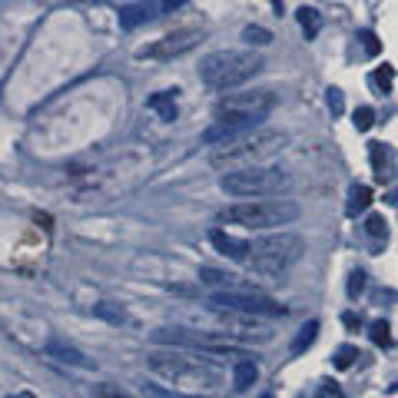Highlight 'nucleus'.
Wrapping results in <instances>:
<instances>
[{
	"mask_svg": "<svg viewBox=\"0 0 398 398\" xmlns=\"http://www.w3.org/2000/svg\"><path fill=\"white\" fill-rule=\"evenodd\" d=\"M146 369L156 379L169 382V385H186V389H216L219 385V372L209 362L189 355V349H156L146 355Z\"/></svg>",
	"mask_w": 398,
	"mask_h": 398,
	"instance_id": "f257e3e1",
	"label": "nucleus"
},
{
	"mask_svg": "<svg viewBox=\"0 0 398 398\" xmlns=\"http://www.w3.org/2000/svg\"><path fill=\"white\" fill-rule=\"evenodd\" d=\"M272 7H276V10H282V0H272Z\"/></svg>",
	"mask_w": 398,
	"mask_h": 398,
	"instance_id": "e433bc0d",
	"label": "nucleus"
},
{
	"mask_svg": "<svg viewBox=\"0 0 398 398\" xmlns=\"http://www.w3.org/2000/svg\"><path fill=\"white\" fill-rule=\"evenodd\" d=\"M342 322H345V325H349V329H355V325H359V319H355V315H352V312H349V315H345V319H342Z\"/></svg>",
	"mask_w": 398,
	"mask_h": 398,
	"instance_id": "c9c22d12",
	"label": "nucleus"
},
{
	"mask_svg": "<svg viewBox=\"0 0 398 398\" xmlns=\"http://www.w3.org/2000/svg\"><path fill=\"white\" fill-rule=\"evenodd\" d=\"M319 398H342L339 389H332V385H322L319 389Z\"/></svg>",
	"mask_w": 398,
	"mask_h": 398,
	"instance_id": "473e14b6",
	"label": "nucleus"
},
{
	"mask_svg": "<svg viewBox=\"0 0 398 398\" xmlns=\"http://www.w3.org/2000/svg\"><path fill=\"white\" fill-rule=\"evenodd\" d=\"M375 302H395V292H392V289H379V292H375Z\"/></svg>",
	"mask_w": 398,
	"mask_h": 398,
	"instance_id": "72a5a7b5",
	"label": "nucleus"
},
{
	"mask_svg": "<svg viewBox=\"0 0 398 398\" xmlns=\"http://www.w3.org/2000/svg\"><path fill=\"white\" fill-rule=\"evenodd\" d=\"M146 107L153 110V113H156L159 120H166V123H173V120H176V113H179V107H176V97H173V90H163V93H153Z\"/></svg>",
	"mask_w": 398,
	"mask_h": 398,
	"instance_id": "dca6fc26",
	"label": "nucleus"
},
{
	"mask_svg": "<svg viewBox=\"0 0 398 398\" xmlns=\"http://www.w3.org/2000/svg\"><path fill=\"white\" fill-rule=\"evenodd\" d=\"M266 117H249V113H216V120L199 133V143L203 146H223L229 140H239V136L259 130Z\"/></svg>",
	"mask_w": 398,
	"mask_h": 398,
	"instance_id": "1a4fd4ad",
	"label": "nucleus"
},
{
	"mask_svg": "<svg viewBox=\"0 0 398 398\" xmlns=\"http://www.w3.org/2000/svg\"><path fill=\"white\" fill-rule=\"evenodd\" d=\"M392 83H395V70H392L389 63H385V67H379L375 73H372V87H379L382 93H389Z\"/></svg>",
	"mask_w": 398,
	"mask_h": 398,
	"instance_id": "b1692460",
	"label": "nucleus"
},
{
	"mask_svg": "<svg viewBox=\"0 0 398 398\" xmlns=\"http://www.w3.org/2000/svg\"><path fill=\"white\" fill-rule=\"evenodd\" d=\"M47 355L50 359L63 362V365H77V369H93V362L83 355V352H77L73 345H67V342H50L47 345Z\"/></svg>",
	"mask_w": 398,
	"mask_h": 398,
	"instance_id": "4468645a",
	"label": "nucleus"
},
{
	"mask_svg": "<svg viewBox=\"0 0 398 398\" xmlns=\"http://www.w3.org/2000/svg\"><path fill=\"white\" fill-rule=\"evenodd\" d=\"M226 196L236 199H269V196H282L292 189V176L282 166H246V169H233L223 173L219 179Z\"/></svg>",
	"mask_w": 398,
	"mask_h": 398,
	"instance_id": "39448f33",
	"label": "nucleus"
},
{
	"mask_svg": "<svg viewBox=\"0 0 398 398\" xmlns=\"http://www.w3.org/2000/svg\"><path fill=\"white\" fill-rule=\"evenodd\" d=\"M369 335H372V342L379 345V349H389L392 345V329H389V322L385 319H375L369 325Z\"/></svg>",
	"mask_w": 398,
	"mask_h": 398,
	"instance_id": "5701e85b",
	"label": "nucleus"
},
{
	"mask_svg": "<svg viewBox=\"0 0 398 398\" xmlns=\"http://www.w3.org/2000/svg\"><path fill=\"white\" fill-rule=\"evenodd\" d=\"M243 40L249 43V47H269V43H272V33L266 27H259V23H249V27L243 30Z\"/></svg>",
	"mask_w": 398,
	"mask_h": 398,
	"instance_id": "4be33fe9",
	"label": "nucleus"
},
{
	"mask_svg": "<svg viewBox=\"0 0 398 398\" xmlns=\"http://www.w3.org/2000/svg\"><path fill=\"white\" fill-rule=\"evenodd\" d=\"M355 359H359V349H355V345H342V349L335 352V369H352Z\"/></svg>",
	"mask_w": 398,
	"mask_h": 398,
	"instance_id": "c85d7f7f",
	"label": "nucleus"
},
{
	"mask_svg": "<svg viewBox=\"0 0 398 398\" xmlns=\"http://www.w3.org/2000/svg\"><path fill=\"white\" fill-rule=\"evenodd\" d=\"M219 223L246 226V229H279L299 219V206L289 199H236L216 213Z\"/></svg>",
	"mask_w": 398,
	"mask_h": 398,
	"instance_id": "20e7f679",
	"label": "nucleus"
},
{
	"mask_svg": "<svg viewBox=\"0 0 398 398\" xmlns=\"http://www.w3.org/2000/svg\"><path fill=\"white\" fill-rule=\"evenodd\" d=\"M143 395L146 398H206V395H186V392H176V389H163V385H143Z\"/></svg>",
	"mask_w": 398,
	"mask_h": 398,
	"instance_id": "393cba45",
	"label": "nucleus"
},
{
	"mask_svg": "<svg viewBox=\"0 0 398 398\" xmlns=\"http://www.w3.org/2000/svg\"><path fill=\"white\" fill-rule=\"evenodd\" d=\"M299 27H302V33H305V40H315V37H319V30H322V17H319V10H312V7H299Z\"/></svg>",
	"mask_w": 398,
	"mask_h": 398,
	"instance_id": "6ab92c4d",
	"label": "nucleus"
},
{
	"mask_svg": "<svg viewBox=\"0 0 398 398\" xmlns=\"http://www.w3.org/2000/svg\"><path fill=\"white\" fill-rule=\"evenodd\" d=\"M352 123H355V130H359V133H369V130L375 127V110H372V107H359V110H355V117H352Z\"/></svg>",
	"mask_w": 398,
	"mask_h": 398,
	"instance_id": "a878e982",
	"label": "nucleus"
},
{
	"mask_svg": "<svg viewBox=\"0 0 398 398\" xmlns=\"http://www.w3.org/2000/svg\"><path fill=\"white\" fill-rule=\"evenodd\" d=\"M315 335H319V322H315V319L305 322V325L299 329V335H295V342H292V355H302L305 349H312Z\"/></svg>",
	"mask_w": 398,
	"mask_h": 398,
	"instance_id": "aec40b11",
	"label": "nucleus"
},
{
	"mask_svg": "<svg viewBox=\"0 0 398 398\" xmlns=\"http://www.w3.org/2000/svg\"><path fill=\"white\" fill-rule=\"evenodd\" d=\"M216 315V322L223 325V335L233 342H256V345H266L272 342V325L269 319H259V315H246V312H233V309H209Z\"/></svg>",
	"mask_w": 398,
	"mask_h": 398,
	"instance_id": "0eeeda50",
	"label": "nucleus"
},
{
	"mask_svg": "<svg viewBox=\"0 0 398 398\" xmlns=\"http://www.w3.org/2000/svg\"><path fill=\"white\" fill-rule=\"evenodd\" d=\"M369 206H372V189L365 183H352L349 203H345V213H349V216H359V213H365Z\"/></svg>",
	"mask_w": 398,
	"mask_h": 398,
	"instance_id": "f3484780",
	"label": "nucleus"
},
{
	"mask_svg": "<svg viewBox=\"0 0 398 398\" xmlns=\"http://www.w3.org/2000/svg\"><path fill=\"white\" fill-rule=\"evenodd\" d=\"M359 40H362V53H365V57H379L382 43H379V37H375L372 30H362V33H359Z\"/></svg>",
	"mask_w": 398,
	"mask_h": 398,
	"instance_id": "cd10ccee",
	"label": "nucleus"
},
{
	"mask_svg": "<svg viewBox=\"0 0 398 398\" xmlns=\"http://www.w3.org/2000/svg\"><path fill=\"white\" fill-rule=\"evenodd\" d=\"M100 398H133L130 392H123L120 385H100V392H97Z\"/></svg>",
	"mask_w": 398,
	"mask_h": 398,
	"instance_id": "2f4dec72",
	"label": "nucleus"
},
{
	"mask_svg": "<svg viewBox=\"0 0 398 398\" xmlns=\"http://www.w3.org/2000/svg\"><path fill=\"white\" fill-rule=\"evenodd\" d=\"M93 315H100V319L113 322V325H133L130 312H127V309H120V305H110V302H100V305H93Z\"/></svg>",
	"mask_w": 398,
	"mask_h": 398,
	"instance_id": "a211bd4d",
	"label": "nucleus"
},
{
	"mask_svg": "<svg viewBox=\"0 0 398 398\" xmlns=\"http://www.w3.org/2000/svg\"><path fill=\"white\" fill-rule=\"evenodd\" d=\"M276 107V97L269 90H253V93H229L216 103V113H249V117H269Z\"/></svg>",
	"mask_w": 398,
	"mask_h": 398,
	"instance_id": "9b49d317",
	"label": "nucleus"
},
{
	"mask_svg": "<svg viewBox=\"0 0 398 398\" xmlns=\"http://www.w3.org/2000/svg\"><path fill=\"white\" fill-rule=\"evenodd\" d=\"M256 379H259V369H256L253 355H246V359H236V365H233V389H236V392L253 389Z\"/></svg>",
	"mask_w": 398,
	"mask_h": 398,
	"instance_id": "2eb2a0df",
	"label": "nucleus"
},
{
	"mask_svg": "<svg viewBox=\"0 0 398 398\" xmlns=\"http://www.w3.org/2000/svg\"><path fill=\"white\" fill-rule=\"evenodd\" d=\"M209 309H233V312H246V315H259V319H276L286 315V305H279L269 295L259 292H213L209 295Z\"/></svg>",
	"mask_w": 398,
	"mask_h": 398,
	"instance_id": "6e6552de",
	"label": "nucleus"
},
{
	"mask_svg": "<svg viewBox=\"0 0 398 398\" xmlns=\"http://www.w3.org/2000/svg\"><path fill=\"white\" fill-rule=\"evenodd\" d=\"M159 14H163L159 0H136V4H127V7L120 10V27L136 30V27H143V23H153Z\"/></svg>",
	"mask_w": 398,
	"mask_h": 398,
	"instance_id": "f8f14e48",
	"label": "nucleus"
},
{
	"mask_svg": "<svg viewBox=\"0 0 398 398\" xmlns=\"http://www.w3.org/2000/svg\"><path fill=\"white\" fill-rule=\"evenodd\" d=\"M282 146H286V133H279V130H253V133L239 136V140L213 146L209 163H213L216 169L233 173V169H246V166H259L263 159H269L272 153H279Z\"/></svg>",
	"mask_w": 398,
	"mask_h": 398,
	"instance_id": "f03ea898",
	"label": "nucleus"
},
{
	"mask_svg": "<svg viewBox=\"0 0 398 398\" xmlns=\"http://www.w3.org/2000/svg\"><path fill=\"white\" fill-rule=\"evenodd\" d=\"M163 4V10H176V7H183L186 0H159Z\"/></svg>",
	"mask_w": 398,
	"mask_h": 398,
	"instance_id": "f704fd0d",
	"label": "nucleus"
},
{
	"mask_svg": "<svg viewBox=\"0 0 398 398\" xmlns=\"http://www.w3.org/2000/svg\"><path fill=\"white\" fill-rule=\"evenodd\" d=\"M302 253H305V239L299 233L279 229V233H269L263 239L249 243V259H246V266L253 272H259V276H282L289 266L299 263Z\"/></svg>",
	"mask_w": 398,
	"mask_h": 398,
	"instance_id": "423d86ee",
	"label": "nucleus"
},
{
	"mask_svg": "<svg viewBox=\"0 0 398 398\" xmlns=\"http://www.w3.org/2000/svg\"><path fill=\"white\" fill-rule=\"evenodd\" d=\"M325 103H329L332 117H339L342 110H345V100H342V90H339V87H329V93H325Z\"/></svg>",
	"mask_w": 398,
	"mask_h": 398,
	"instance_id": "c756f323",
	"label": "nucleus"
},
{
	"mask_svg": "<svg viewBox=\"0 0 398 398\" xmlns=\"http://www.w3.org/2000/svg\"><path fill=\"white\" fill-rule=\"evenodd\" d=\"M203 40V30L196 27H183V30H173V33H163L159 40H153L150 47L140 50V57H150V60H173V57H183L189 50Z\"/></svg>",
	"mask_w": 398,
	"mask_h": 398,
	"instance_id": "9d476101",
	"label": "nucleus"
},
{
	"mask_svg": "<svg viewBox=\"0 0 398 398\" xmlns=\"http://www.w3.org/2000/svg\"><path fill=\"white\" fill-rule=\"evenodd\" d=\"M362 289H365V272L355 269V272L349 276V295H352V299H359Z\"/></svg>",
	"mask_w": 398,
	"mask_h": 398,
	"instance_id": "7c9ffc66",
	"label": "nucleus"
},
{
	"mask_svg": "<svg viewBox=\"0 0 398 398\" xmlns=\"http://www.w3.org/2000/svg\"><path fill=\"white\" fill-rule=\"evenodd\" d=\"M389 159H392V153L385 150V143H372V166H375V176H379L382 183L389 179Z\"/></svg>",
	"mask_w": 398,
	"mask_h": 398,
	"instance_id": "412c9836",
	"label": "nucleus"
},
{
	"mask_svg": "<svg viewBox=\"0 0 398 398\" xmlns=\"http://www.w3.org/2000/svg\"><path fill=\"white\" fill-rule=\"evenodd\" d=\"M365 233L372 236V239H385V236H389V226H385V216H369V219H365Z\"/></svg>",
	"mask_w": 398,
	"mask_h": 398,
	"instance_id": "bb28decb",
	"label": "nucleus"
},
{
	"mask_svg": "<svg viewBox=\"0 0 398 398\" xmlns=\"http://www.w3.org/2000/svg\"><path fill=\"white\" fill-rule=\"evenodd\" d=\"M263 67V57L253 50H213L199 60V80L209 90H233L253 80Z\"/></svg>",
	"mask_w": 398,
	"mask_h": 398,
	"instance_id": "7ed1b4c3",
	"label": "nucleus"
},
{
	"mask_svg": "<svg viewBox=\"0 0 398 398\" xmlns=\"http://www.w3.org/2000/svg\"><path fill=\"white\" fill-rule=\"evenodd\" d=\"M263 398H272V392H266V395H263Z\"/></svg>",
	"mask_w": 398,
	"mask_h": 398,
	"instance_id": "4c0bfd02",
	"label": "nucleus"
},
{
	"mask_svg": "<svg viewBox=\"0 0 398 398\" xmlns=\"http://www.w3.org/2000/svg\"><path fill=\"white\" fill-rule=\"evenodd\" d=\"M209 243H213L223 256H229L233 263H246V259H249V243H246V239H236V236H229V233H223V229H213V233H209Z\"/></svg>",
	"mask_w": 398,
	"mask_h": 398,
	"instance_id": "ddd939ff",
	"label": "nucleus"
},
{
	"mask_svg": "<svg viewBox=\"0 0 398 398\" xmlns=\"http://www.w3.org/2000/svg\"><path fill=\"white\" fill-rule=\"evenodd\" d=\"M17 398H30V395H17Z\"/></svg>",
	"mask_w": 398,
	"mask_h": 398,
	"instance_id": "58836bf2",
	"label": "nucleus"
}]
</instances>
